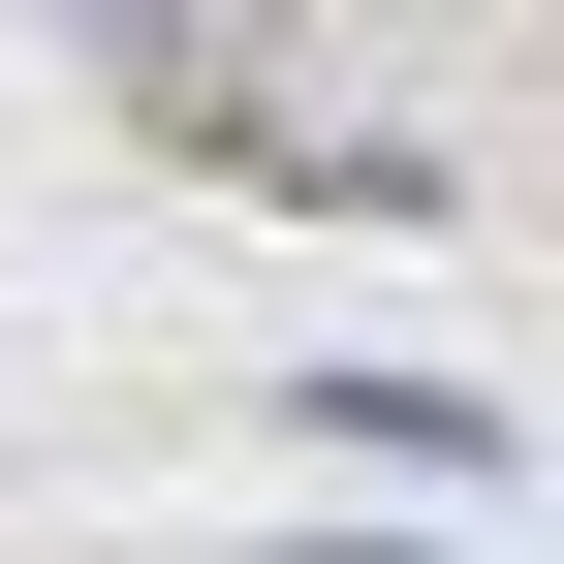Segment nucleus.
<instances>
[{"mask_svg": "<svg viewBox=\"0 0 564 564\" xmlns=\"http://www.w3.org/2000/svg\"><path fill=\"white\" fill-rule=\"evenodd\" d=\"M314 564H440V533H314Z\"/></svg>", "mask_w": 564, "mask_h": 564, "instance_id": "obj_1", "label": "nucleus"}]
</instances>
